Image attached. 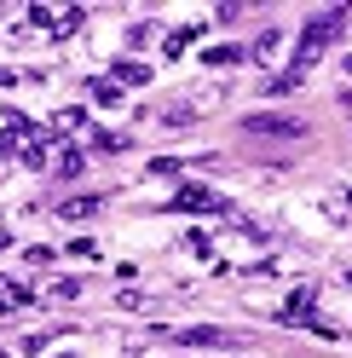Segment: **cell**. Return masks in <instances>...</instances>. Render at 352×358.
<instances>
[{"mask_svg": "<svg viewBox=\"0 0 352 358\" xmlns=\"http://www.w3.org/2000/svg\"><path fill=\"white\" fill-rule=\"evenodd\" d=\"M110 81H127V87H145V81H150V70H145V64H133V58H122V64H110Z\"/></svg>", "mask_w": 352, "mask_h": 358, "instance_id": "8992f818", "label": "cell"}, {"mask_svg": "<svg viewBox=\"0 0 352 358\" xmlns=\"http://www.w3.org/2000/svg\"><path fill=\"white\" fill-rule=\"evenodd\" d=\"M203 64H243V47H208Z\"/></svg>", "mask_w": 352, "mask_h": 358, "instance_id": "7c38bea8", "label": "cell"}, {"mask_svg": "<svg viewBox=\"0 0 352 358\" xmlns=\"http://www.w3.org/2000/svg\"><path fill=\"white\" fill-rule=\"evenodd\" d=\"M173 208H179V214H219V208H226V196L208 191V185H185L179 196H173Z\"/></svg>", "mask_w": 352, "mask_h": 358, "instance_id": "3957f363", "label": "cell"}, {"mask_svg": "<svg viewBox=\"0 0 352 358\" xmlns=\"http://www.w3.org/2000/svg\"><path fill=\"white\" fill-rule=\"evenodd\" d=\"M346 70H352V58H346Z\"/></svg>", "mask_w": 352, "mask_h": 358, "instance_id": "ac0fdd59", "label": "cell"}, {"mask_svg": "<svg viewBox=\"0 0 352 358\" xmlns=\"http://www.w3.org/2000/svg\"><path fill=\"white\" fill-rule=\"evenodd\" d=\"M75 295H81L75 278H58V283H52V301H75Z\"/></svg>", "mask_w": 352, "mask_h": 358, "instance_id": "9a60e30c", "label": "cell"}, {"mask_svg": "<svg viewBox=\"0 0 352 358\" xmlns=\"http://www.w3.org/2000/svg\"><path fill=\"white\" fill-rule=\"evenodd\" d=\"M87 122V110H58V116H52V133H75Z\"/></svg>", "mask_w": 352, "mask_h": 358, "instance_id": "8fae6325", "label": "cell"}, {"mask_svg": "<svg viewBox=\"0 0 352 358\" xmlns=\"http://www.w3.org/2000/svg\"><path fill=\"white\" fill-rule=\"evenodd\" d=\"M104 208V196H93V191H87V196H64V203H58V220H93Z\"/></svg>", "mask_w": 352, "mask_h": 358, "instance_id": "277c9868", "label": "cell"}, {"mask_svg": "<svg viewBox=\"0 0 352 358\" xmlns=\"http://www.w3.org/2000/svg\"><path fill=\"white\" fill-rule=\"evenodd\" d=\"M243 133H249V139H300L306 122L300 116H249Z\"/></svg>", "mask_w": 352, "mask_h": 358, "instance_id": "7a4b0ae2", "label": "cell"}, {"mask_svg": "<svg viewBox=\"0 0 352 358\" xmlns=\"http://www.w3.org/2000/svg\"><path fill=\"white\" fill-rule=\"evenodd\" d=\"M0 301H6V306H29L35 295H29V283H17V278H0Z\"/></svg>", "mask_w": 352, "mask_h": 358, "instance_id": "30bf717a", "label": "cell"}, {"mask_svg": "<svg viewBox=\"0 0 352 358\" xmlns=\"http://www.w3.org/2000/svg\"><path fill=\"white\" fill-rule=\"evenodd\" d=\"M341 29V12H323V17H312V24H306V35H300V52L289 58V70H283L277 81H272V93H295V87L312 76V64L329 52V35Z\"/></svg>", "mask_w": 352, "mask_h": 358, "instance_id": "6da1fadb", "label": "cell"}, {"mask_svg": "<svg viewBox=\"0 0 352 358\" xmlns=\"http://www.w3.org/2000/svg\"><path fill=\"white\" fill-rule=\"evenodd\" d=\"M93 150H127L122 133H93Z\"/></svg>", "mask_w": 352, "mask_h": 358, "instance_id": "2e32d148", "label": "cell"}, {"mask_svg": "<svg viewBox=\"0 0 352 358\" xmlns=\"http://www.w3.org/2000/svg\"><path fill=\"white\" fill-rule=\"evenodd\" d=\"M277 52H283V35L277 29H266V35L254 41V64H277Z\"/></svg>", "mask_w": 352, "mask_h": 358, "instance_id": "9c48e42d", "label": "cell"}, {"mask_svg": "<svg viewBox=\"0 0 352 358\" xmlns=\"http://www.w3.org/2000/svg\"><path fill=\"white\" fill-rule=\"evenodd\" d=\"M191 41H196V29H173V35H168V47H162V52H168V58H179V52L191 47Z\"/></svg>", "mask_w": 352, "mask_h": 358, "instance_id": "4fadbf2b", "label": "cell"}, {"mask_svg": "<svg viewBox=\"0 0 352 358\" xmlns=\"http://www.w3.org/2000/svg\"><path fill=\"white\" fill-rule=\"evenodd\" d=\"M58 173L75 179V173H81V150H58Z\"/></svg>", "mask_w": 352, "mask_h": 358, "instance_id": "5bb4252c", "label": "cell"}, {"mask_svg": "<svg viewBox=\"0 0 352 358\" xmlns=\"http://www.w3.org/2000/svg\"><path fill=\"white\" fill-rule=\"evenodd\" d=\"M47 162H58V150H52L47 133H41V139H29V150H24V168H47Z\"/></svg>", "mask_w": 352, "mask_h": 358, "instance_id": "52a82bcc", "label": "cell"}, {"mask_svg": "<svg viewBox=\"0 0 352 358\" xmlns=\"http://www.w3.org/2000/svg\"><path fill=\"white\" fill-rule=\"evenodd\" d=\"M173 341H179V347H226L231 335H226V329H208V324H203V329H179Z\"/></svg>", "mask_w": 352, "mask_h": 358, "instance_id": "5b68a950", "label": "cell"}, {"mask_svg": "<svg viewBox=\"0 0 352 358\" xmlns=\"http://www.w3.org/2000/svg\"><path fill=\"white\" fill-rule=\"evenodd\" d=\"M58 358H70V352H58Z\"/></svg>", "mask_w": 352, "mask_h": 358, "instance_id": "e0dca14e", "label": "cell"}, {"mask_svg": "<svg viewBox=\"0 0 352 358\" xmlns=\"http://www.w3.org/2000/svg\"><path fill=\"white\" fill-rule=\"evenodd\" d=\"M87 93H93V104H110V110H116V104H122V81H110V76H98L93 87H87Z\"/></svg>", "mask_w": 352, "mask_h": 358, "instance_id": "ba28073f", "label": "cell"}]
</instances>
